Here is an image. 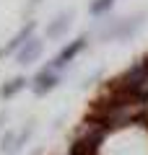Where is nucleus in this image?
I'll return each mask as SVG.
<instances>
[{
    "mask_svg": "<svg viewBox=\"0 0 148 155\" xmlns=\"http://www.w3.org/2000/svg\"><path fill=\"white\" fill-rule=\"evenodd\" d=\"M70 21H73V13L70 11H65V13H60V16L55 18V21L47 26V36H52V39H60L62 34L68 31V26H70Z\"/></svg>",
    "mask_w": 148,
    "mask_h": 155,
    "instance_id": "nucleus-6",
    "label": "nucleus"
},
{
    "mask_svg": "<svg viewBox=\"0 0 148 155\" xmlns=\"http://www.w3.org/2000/svg\"><path fill=\"white\" fill-rule=\"evenodd\" d=\"M57 85V75H55V70H52V67H44L42 72H37V78H34L31 80V91L37 96H44V93H49V91L55 88Z\"/></svg>",
    "mask_w": 148,
    "mask_h": 155,
    "instance_id": "nucleus-3",
    "label": "nucleus"
},
{
    "mask_svg": "<svg viewBox=\"0 0 148 155\" xmlns=\"http://www.w3.org/2000/svg\"><path fill=\"white\" fill-rule=\"evenodd\" d=\"M140 26V16L138 18H127V21H120V23H112L109 28H107L104 34H101V36H115V39H122V36H130L132 31H135V28Z\"/></svg>",
    "mask_w": 148,
    "mask_h": 155,
    "instance_id": "nucleus-4",
    "label": "nucleus"
},
{
    "mask_svg": "<svg viewBox=\"0 0 148 155\" xmlns=\"http://www.w3.org/2000/svg\"><path fill=\"white\" fill-rule=\"evenodd\" d=\"M42 49H44V41H42V39H34V36H31L26 44L21 47V52H18V62H21V65L34 62L39 54H42Z\"/></svg>",
    "mask_w": 148,
    "mask_h": 155,
    "instance_id": "nucleus-5",
    "label": "nucleus"
},
{
    "mask_svg": "<svg viewBox=\"0 0 148 155\" xmlns=\"http://www.w3.org/2000/svg\"><path fill=\"white\" fill-rule=\"evenodd\" d=\"M3 119H5V114H3V111H0V124H3Z\"/></svg>",
    "mask_w": 148,
    "mask_h": 155,
    "instance_id": "nucleus-11",
    "label": "nucleus"
},
{
    "mask_svg": "<svg viewBox=\"0 0 148 155\" xmlns=\"http://www.w3.org/2000/svg\"><path fill=\"white\" fill-rule=\"evenodd\" d=\"M31 3H42V0H31Z\"/></svg>",
    "mask_w": 148,
    "mask_h": 155,
    "instance_id": "nucleus-12",
    "label": "nucleus"
},
{
    "mask_svg": "<svg viewBox=\"0 0 148 155\" xmlns=\"http://www.w3.org/2000/svg\"><path fill=\"white\" fill-rule=\"evenodd\" d=\"M29 134H31V124H29V127H23V132L18 134V137H16V145H13V153H18V150H21L23 145H26V140H29Z\"/></svg>",
    "mask_w": 148,
    "mask_h": 155,
    "instance_id": "nucleus-10",
    "label": "nucleus"
},
{
    "mask_svg": "<svg viewBox=\"0 0 148 155\" xmlns=\"http://www.w3.org/2000/svg\"><path fill=\"white\" fill-rule=\"evenodd\" d=\"M83 49H86V36H78L76 41H70V44H68L65 49H62L60 54L55 57V62H52L49 67H52V70H60V67H65L68 62H73V60H76V57L83 52Z\"/></svg>",
    "mask_w": 148,
    "mask_h": 155,
    "instance_id": "nucleus-2",
    "label": "nucleus"
},
{
    "mask_svg": "<svg viewBox=\"0 0 148 155\" xmlns=\"http://www.w3.org/2000/svg\"><path fill=\"white\" fill-rule=\"evenodd\" d=\"M99 140H101V129H88L83 137H78L76 142L70 145V153L68 155H96V147H99Z\"/></svg>",
    "mask_w": 148,
    "mask_h": 155,
    "instance_id": "nucleus-1",
    "label": "nucleus"
},
{
    "mask_svg": "<svg viewBox=\"0 0 148 155\" xmlns=\"http://www.w3.org/2000/svg\"><path fill=\"white\" fill-rule=\"evenodd\" d=\"M23 85H26V78H13V80H8V83L0 88V96H3V98H11V96H16Z\"/></svg>",
    "mask_w": 148,
    "mask_h": 155,
    "instance_id": "nucleus-8",
    "label": "nucleus"
},
{
    "mask_svg": "<svg viewBox=\"0 0 148 155\" xmlns=\"http://www.w3.org/2000/svg\"><path fill=\"white\" fill-rule=\"evenodd\" d=\"M0 54H3V52H0Z\"/></svg>",
    "mask_w": 148,
    "mask_h": 155,
    "instance_id": "nucleus-13",
    "label": "nucleus"
},
{
    "mask_svg": "<svg viewBox=\"0 0 148 155\" xmlns=\"http://www.w3.org/2000/svg\"><path fill=\"white\" fill-rule=\"evenodd\" d=\"M112 5H115V0H93L88 11H91L93 16H101V13H107V11H109Z\"/></svg>",
    "mask_w": 148,
    "mask_h": 155,
    "instance_id": "nucleus-9",
    "label": "nucleus"
},
{
    "mask_svg": "<svg viewBox=\"0 0 148 155\" xmlns=\"http://www.w3.org/2000/svg\"><path fill=\"white\" fill-rule=\"evenodd\" d=\"M34 28H37V26H34V21H31V23H26V26H23L21 31H18L16 36L11 39V41H8V47H5V52H8V54H11V52H21V47L26 44L29 39H31V34H34Z\"/></svg>",
    "mask_w": 148,
    "mask_h": 155,
    "instance_id": "nucleus-7",
    "label": "nucleus"
}]
</instances>
